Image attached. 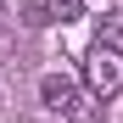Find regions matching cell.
<instances>
[{"instance_id": "obj_3", "label": "cell", "mask_w": 123, "mask_h": 123, "mask_svg": "<svg viewBox=\"0 0 123 123\" xmlns=\"http://www.w3.org/2000/svg\"><path fill=\"white\" fill-rule=\"evenodd\" d=\"M45 17L50 23H78L84 17V0H45Z\"/></svg>"}, {"instance_id": "obj_4", "label": "cell", "mask_w": 123, "mask_h": 123, "mask_svg": "<svg viewBox=\"0 0 123 123\" xmlns=\"http://www.w3.org/2000/svg\"><path fill=\"white\" fill-rule=\"evenodd\" d=\"M101 39H106V45H117V50H123V6H112L106 17H101Z\"/></svg>"}, {"instance_id": "obj_2", "label": "cell", "mask_w": 123, "mask_h": 123, "mask_svg": "<svg viewBox=\"0 0 123 123\" xmlns=\"http://www.w3.org/2000/svg\"><path fill=\"white\" fill-rule=\"evenodd\" d=\"M84 90L95 101H112L123 90V50L106 45V39H95V45L84 50Z\"/></svg>"}, {"instance_id": "obj_1", "label": "cell", "mask_w": 123, "mask_h": 123, "mask_svg": "<svg viewBox=\"0 0 123 123\" xmlns=\"http://www.w3.org/2000/svg\"><path fill=\"white\" fill-rule=\"evenodd\" d=\"M39 101H45L56 117H67V123H95V95L78 90L73 78H62V73H45V78H39Z\"/></svg>"}, {"instance_id": "obj_5", "label": "cell", "mask_w": 123, "mask_h": 123, "mask_svg": "<svg viewBox=\"0 0 123 123\" xmlns=\"http://www.w3.org/2000/svg\"><path fill=\"white\" fill-rule=\"evenodd\" d=\"M0 56H6V34H0Z\"/></svg>"}]
</instances>
